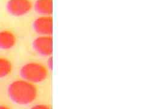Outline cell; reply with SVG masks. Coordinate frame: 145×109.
Segmentation results:
<instances>
[{"instance_id":"1","label":"cell","mask_w":145,"mask_h":109,"mask_svg":"<svg viewBox=\"0 0 145 109\" xmlns=\"http://www.w3.org/2000/svg\"><path fill=\"white\" fill-rule=\"evenodd\" d=\"M9 99L18 106H28L33 102L38 97V89L35 84L22 79L12 81L7 87Z\"/></svg>"},{"instance_id":"2","label":"cell","mask_w":145,"mask_h":109,"mask_svg":"<svg viewBox=\"0 0 145 109\" xmlns=\"http://www.w3.org/2000/svg\"><path fill=\"white\" fill-rule=\"evenodd\" d=\"M20 75L21 79L33 84H37L47 79L48 70L42 64L31 61L24 64L21 67Z\"/></svg>"},{"instance_id":"3","label":"cell","mask_w":145,"mask_h":109,"mask_svg":"<svg viewBox=\"0 0 145 109\" xmlns=\"http://www.w3.org/2000/svg\"><path fill=\"white\" fill-rule=\"evenodd\" d=\"M33 51L43 57L52 56L53 52V40L52 36L39 35L32 42Z\"/></svg>"},{"instance_id":"4","label":"cell","mask_w":145,"mask_h":109,"mask_svg":"<svg viewBox=\"0 0 145 109\" xmlns=\"http://www.w3.org/2000/svg\"><path fill=\"white\" fill-rule=\"evenodd\" d=\"M32 8L30 0H9L7 4V10L10 15L21 16L28 13Z\"/></svg>"},{"instance_id":"5","label":"cell","mask_w":145,"mask_h":109,"mask_svg":"<svg viewBox=\"0 0 145 109\" xmlns=\"http://www.w3.org/2000/svg\"><path fill=\"white\" fill-rule=\"evenodd\" d=\"M33 30L39 35L52 36L53 19L51 16H41L36 19L33 24Z\"/></svg>"},{"instance_id":"6","label":"cell","mask_w":145,"mask_h":109,"mask_svg":"<svg viewBox=\"0 0 145 109\" xmlns=\"http://www.w3.org/2000/svg\"><path fill=\"white\" fill-rule=\"evenodd\" d=\"M16 44L15 35L10 30L0 31V49L8 51L13 49Z\"/></svg>"},{"instance_id":"7","label":"cell","mask_w":145,"mask_h":109,"mask_svg":"<svg viewBox=\"0 0 145 109\" xmlns=\"http://www.w3.org/2000/svg\"><path fill=\"white\" fill-rule=\"evenodd\" d=\"M36 12L42 16H50L53 11L52 0H37L35 4Z\"/></svg>"},{"instance_id":"8","label":"cell","mask_w":145,"mask_h":109,"mask_svg":"<svg viewBox=\"0 0 145 109\" xmlns=\"http://www.w3.org/2000/svg\"><path fill=\"white\" fill-rule=\"evenodd\" d=\"M12 64L7 58L0 57V79L5 78L11 74Z\"/></svg>"},{"instance_id":"9","label":"cell","mask_w":145,"mask_h":109,"mask_svg":"<svg viewBox=\"0 0 145 109\" xmlns=\"http://www.w3.org/2000/svg\"><path fill=\"white\" fill-rule=\"evenodd\" d=\"M29 109H52V107L48 104H38L31 107Z\"/></svg>"},{"instance_id":"10","label":"cell","mask_w":145,"mask_h":109,"mask_svg":"<svg viewBox=\"0 0 145 109\" xmlns=\"http://www.w3.org/2000/svg\"><path fill=\"white\" fill-rule=\"evenodd\" d=\"M53 58L52 56L48 57V60L47 61V65L45 66L47 67L48 70H52L53 69Z\"/></svg>"},{"instance_id":"11","label":"cell","mask_w":145,"mask_h":109,"mask_svg":"<svg viewBox=\"0 0 145 109\" xmlns=\"http://www.w3.org/2000/svg\"><path fill=\"white\" fill-rule=\"evenodd\" d=\"M0 109H10L8 106L4 105H0Z\"/></svg>"}]
</instances>
